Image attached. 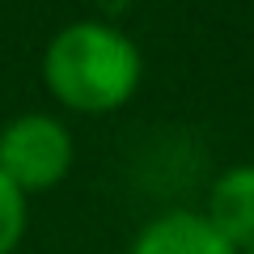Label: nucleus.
<instances>
[{
	"label": "nucleus",
	"instance_id": "1",
	"mask_svg": "<svg viewBox=\"0 0 254 254\" xmlns=\"http://www.w3.org/2000/svg\"><path fill=\"white\" fill-rule=\"evenodd\" d=\"M38 72L60 110L98 119L131 106L144 85V55L140 43L115 21L76 17L47 38Z\"/></svg>",
	"mask_w": 254,
	"mask_h": 254
},
{
	"label": "nucleus",
	"instance_id": "4",
	"mask_svg": "<svg viewBox=\"0 0 254 254\" xmlns=\"http://www.w3.org/2000/svg\"><path fill=\"white\" fill-rule=\"evenodd\" d=\"M203 216L220 229V237H225L237 254L254 250V161L225 165V170L208 182Z\"/></svg>",
	"mask_w": 254,
	"mask_h": 254
},
{
	"label": "nucleus",
	"instance_id": "2",
	"mask_svg": "<svg viewBox=\"0 0 254 254\" xmlns=\"http://www.w3.org/2000/svg\"><path fill=\"white\" fill-rule=\"evenodd\" d=\"M76 165V140L60 115L26 110L0 127V174L21 195L55 190Z\"/></svg>",
	"mask_w": 254,
	"mask_h": 254
},
{
	"label": "nucleus",
	"instance_id": "5",
	"mask_svg": "<svg viewBox=\"0 0 254 254\" xmlns=\"http://www.w3.org/2000/svg\"><path fill=\"white\" fill-rule=\"evenodd\" d=\"M30 225V199L0 174V254H13Z\"/></svg>",
	"mask_w": 254,
	"mask_h": 254
},
{
	"label": "nucleus",
	"instance_id": "6",
	"mask_svg": "<svg viewBox=\"0 0 254 254\" xmlns=\"http://www.w3.org/2000/svg\"><path fill=\"white\" fill-rule=\"evenodd\" d=\"M246 254H254V250H246Z\"/></svg>",
	"mask_w": 254,
	"mask_h": 254
},
{
	"label": "nucleus",
	"instance_id": "3",
	"mask_svg": "<svg viewBox=\"0 0 254 254\" xmlns=\"http://www.w3.org/2000/svg\"><path fill=\"white\" fill-rule=\"evenodd\" d=\"M127 254H237L203 208H170L136 229Z\"/></svg>",
	"mask_w": 254,
	"mask_h": 254
}]
</instances>
